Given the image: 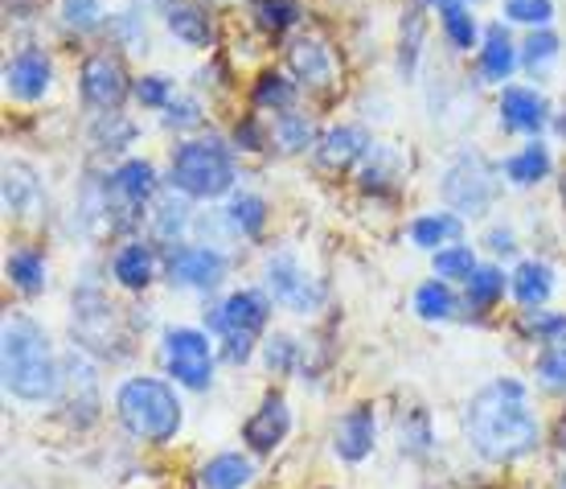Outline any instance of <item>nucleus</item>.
<instances>
[{
    "label": "nucleus",
    "mask_w": 566,
    "mask_h": 489,
    "mask_svg": "<svg viewBox=\"0 0 566 489\" xmlns=\"http://www.w3.org/2000/svg\"><path fill=\"white\" fill-rule=\"evenodd\" d=\"M464 436L484 460L510 465L530 457L542 440V424L525 399V387L517 378H496L472 395L464 412Z\"/></svg>",
    "instance_id": "nucleus-1"
},
{
    "label": "nucleus",
    "mask_w": 566,
    "mask_h": 489,
    "mask_svg": "<svg viewBox=\"0 0 566 489\" xmlns=\"http://www.w3.org/2000/svg\"><path fill=\"white\" fill-rule=\"evenodd\" d=\"M287 66L296 71V79H304L308 86H328L333 83V58L316 38H300L287 45Z\"/></svg>",
    "instance_id": "nucleus-18"
},
{
    "label": "nucleus",
    "mask_w": 566,
    "mask_h": 489,
    "mask_svg": "<svg viewBox=\"0 0 566 489\" xmlns=\"http://www.w3.org/2000/svg\"><path fill=\"white\" fill-rule=\"evenodd\" d=\"M255 17L263 29L283 33L287 25H296L300 21V4L296 0H255Z\"/></svg>",
    "instance_id": "nucleus-32"
},
{
    "label": "nucleus",
    "mask_w": 566,
    "mask_h": 489,
    "mask_svg": "<svg viewBox=\"0 0 566 489\" xmlns=\"http://www.w3.org/2000/svg\"><path fill=\"white\" fill-rule=\"evenodd\" d=\"M230 222L242 230V235H259L263 222H268V201L259 198V194H239V198L230 201Z\"/></svg>",
    "instance_id": "nucleus-29"
},
{
    "label": "nucleus",
    "mask_w": 566,
    "mask_h": 489,
    "mask_svg": "<svg viewBox=\"0 0 566 489\" xmlns=\"http://www.w3.org/2000/svg\"><path fill=\"white\" fill-rule=\"evenodd\" d=\"M551 292H554V272L546 263H538V259H525L522 268L513 272V296H517V304H525L530 313L551 301Z\"/></svg>",
    "instance_id": "nucleus-19"
},
{
    "label": "nucleus",
    "mask_w": 566,
    "mask_h": 489,
    "mask_svg": "<svg viewBox=\"0 0 566 489\" xmlns=\"http://www.w3.org/2000/svg\"><path fill=\"white\" fill-rule=\"evenodd\" d=\"M74 342L95 354H115V342H124V333L115 325V304H107L99 292L74 296Z\"/></svg>",
    "instance_id": "nucleus-8"
},
{
    "label": "nucleus",
    "mask_w": 566,
    "mask_h": 489,
    "mask_svg": "<svg viewBox=\"0 0 566 489\" xmlns=\"http://www.w3.org/2000/svg\"><path fill=\"white\" fill-rule=\"evenodd\" d=\"M275 141H280L283 153H304L312 144V124L296 112H283L280 124H275Z\"/></svg>",
    "instance_id": "nucleus-31"
},
{
    "label": "nucleus",
    "mask_w": 566,
    "mask_h": 489,
    "mask_svg": "<svg viewBox=\"0 0 566 489\" xmlns=\"http://www.w3.org/2000/svg\"><path fill=\"white\" fill-rule=\"evenodd\" d=\"M287 431H292L287 399H283V395H268V399L255 407V416L242 424V440H247L251 452L268 457V452H275V448L287 440Z\"/></svg>",
    "instance_id": "nucleus-11"
},
{
    "label": "nucleus",
    "mask_w": 566,
    "mask_h": 489,
    "mask_svg": "<svg viewBox=\"0 0 566 489\" xmlns=\"http://www.w3.org/2000/svg\"><path fill=\"white\" fill-rule=\"evenodd\" d=\"M239 144H242V148H263V144H259L255 119H247V124H239Z\"/></svg>",
    "instance_id": "nucleus-43"
},
{
    "label": "nucleus",
    "mask_w": 566,
    "mask_h": 489,
    "mask_svg": "<svg viewBox=\"0 0 566 489\" xmlns=\"http://www.w3.org/2000/svg\"><path fill=\"white\" fill-rule=\"evenodd\" d=\"M50 58L38 50V45H25L21 54L4 66V86H9V95L21 103H38L50 91Z\"/></svg>",
    "instance_id": "nucleus-13"
},
{
    "label": "nucleus",
    "mask_w": 566,
    "mask_h": 489,
    "mask_svg": "<svg viewBox=\"0 0 566 489\" xmlns=\"http://www.w3.org/2000/svg\"><path fill=\"white\" fill-rule=\"evenodd\" d=\"M78 83H83V100L91 103V107L112 112V115H115V107L124 103V95H128V74H124V66H119L112 54L86 58Z\"/></svg>",
    "instance_id": "nucleus-10"
},
{
    "label": "nucleus",
    "mask_w": 566,
    "mask_h": 489,
    "mask_svg": "<svg viewBox=\"0 0 566 489\" xmlns=\"http://www.w3.org/2000/svg\"><path fill=\"white\" fill-rule=\"evenodd\" d=\"M169 29L181 38L185 45H193V50H206V45L213 42L210 13H201L198 4H172V9H169Z\"/></svg>",
    "instance_id": "nucleus-24"
},
{
    "label": "nucleus",
    "mask_w": 566,
    "mask_h": 489,
    "mask_svg": "<svg viewBox=\"0 0 566 489\" xmlns=\"http://www.w3.org/2000/svg\"><path fill=\"white\" fill-rule=\"evenodd\" d=\"M443 33H448V42L455 50H472L476 45V21L468 13L464 4H452V9H443Z\"/></svg>",
    "instance_id": "nucleus-33"
},
{
    "label": "nucleus",
    "mask_w": 566,
    "mask_h": 489,
    "mask_svg": "<svg viewBox=\"0 0 566 489\" xmlns=\"http://www.w3.org/2000/svg\"><path fill=\"white\" fill-rule=\"evenodd\" d=\"M4 272H9V280H13L25 296H38L45 288V259L38 256V251H13L9 263H4Z\"/></svg>",
    "instance_id": "nucleus-26"
},
{
    "label": "nucleus",
    "mask_w": 566,
    "mask_h": 489,
    "mask_svg": "<svg viewBox=\"0 0 566 489\" xmlns=\"http://www.w3.org/2000/svg\"><path fill=\"white\" fill-rule=\"evenodd\" d=\"M268 321H271L268 292H255V288L234 292V296L210 316V325L222 333V354H227V362L242 366V362L251 358V354H255L259 333L268 330Z\"/></svg>",
    "instance_id": "nucleus-5"
},
{
    "label": "nucleus",
    "mask_w": 566,
    "mask_h": 489,
    "mask_svg": "<svg viewBox=\"0 0 566 489\" xmlns=\"http://www.w3.org/2000/svg\"><path fill=\"white\" fill-rule=\"evenodd\" d=\"M185 206H172V201H165V206H160V235H177V230L185 227V215H181Z\"/></svg>",
    "instance_id": "nucleus-42"
},
{
    "label": "nucleus",
    "mask_w": 566,
    "mask_h": 489,
    "mask_svg": "<svg viewBox=\"0 0 566 489\" xmlns=\"http://www.w3.org/2000/svg\"><path fill=\"white\" fill-rule=\"evenodd\" d=\"M366 153H369V136L361 128H333V132H325V141L316 144V160L333 173L349 169V165L361 160Z\"/></svg>",
    "instance_id": "nucleus-16"
},
{
    "label": "nucleus",
    "mask_w": 566,
    "mask_h": 489,
    "mask_svg": "<svg viewBox=\"0 0 566 489\" xmlns=\"http://www.w3.org/2000/svg\"><path fill=\"white\" fill-rule=\"evenodd\" d=\"M505 17L525 25H546L554 17V0H505Z\"/></svg>",
    "instance_id": "nucleus-37"
},
{
    "label": "nucleus",
    "mask_w": 566,
    "mask_h": 489,
    "mask_svg": "<svg viewBox=\"0 0 566 489\" xmlns=\"http://www.w3.org/2000/svg\"><path fill=\"white\" fill-rule=\"evenodd\" d=\"M505 296V272L501 268H476L468 280V304L472 309H493Z\"/></svg>",
    "instance_id": "nucleus-28"
},
{
    "label": "nucleus",
    "mask_w": 566,
    "mask_h": 489,
    "mask_svg": "<svg viewBox=\"0 0 566 489\" xmlns=\"http://www.w3.org/2000/svg\"><path fill=\"white\" fill-rule=\"evenodd\" d=\"M443 201L460 210V215H472L481 218L489 215V206L496 201V189H501V177L481 153H464V157H455L443 173Z\"/></svg>",
    "instance_id": "nucleus-6"
},
{
    "label": "nucleus",
    "mask_w": 566,
    "mask_h": 489,
    "mask_svg": "<svg viewBox=\"0 0 566 489\" xmlns=\"http://www.w3.org/2000/svg\"><path fill=\"white\" fill-rule=\"evenodd\" d=\"M255 481V465L242 452H218L201 465V489H247Z\"/></svg>",
    "instance_id": "nucleus-17"
},
{
    "label": "nucleus",
    "mask_w": 566,
    "mask_h": 489,
    "mask_svg": "<svg viewBox=\"0 0 566 489\" xmlns=\"http://www.w3.org/2000/svg\"><path fill=\"white\" fill-rule=\"evenodd\" d=\"M472 272H476V256L468 247L455 243L436 251V275H443V280H472Z\"/></svg>",
    "instance_id": "nucleus-30"
},
{
    "label": "nucleus",
    "mask_w": 566,
    "mask_h": 489,
    "mask_svg": "<svg viewBox=\"0 0 566 489\" xmlns=\"http://www.w3.org/2000/svg\"><path fill=\"white\" fill-rule=\"evenodd\" d=\"M551 173V153H546V144H530L522 148L517 157L505 160V177H510L513 186H534Z\"/></svg>",
    "instance_id": "nucleus-25"
},
{
    "label": "nucleus",
    "mask_w": 566,
    "mask_h": 489,
    "mask_svg": "<svg viewBox=\"0 0 566 489\" xmlns=\"http://www.w3.org/2000/svg\"><path fill=\"white\" fill-rule=\"evenodd\" d=\"M558 489H566V469H563V477H558Z\"/></svg>",
    "instance_id": "nucleus-46"
},
{
    "label": "nucleus",
    "mask_w": 566,
    "mask_h": 489,
    "mask_svg": "<svg viewBox=\"0 0 566 489\" xmlns=\"http://www.w3.org/2000/svg\"><path fill=\"white\" fill-rule=\"evenodd\" d=\"M427 4H439V9H452V4H460V0H427Z\"/></svg>",
    "instance_id": "nucleus-45"
},
{
    "label": "nucleus",
    "mask_w": 566,
    "mask_h": 489,
    "mask_svg": "<svg viewBox=\"0 0 566 489\" xmlns=\"http://www.w3.org/2000/svg\"><path fill=\"white\" fill-rule=\"evenodd\" d=\"M558 54V38H554L551 29H534V33H530V42H525V66H530V71H538V66H546V62H551V58Z\"/></svg>",
    "instance_id": "nucleus-40"
},
{
    "label": "nucleus",
    "mask_w": 566,
    "mask_h": 489,
    "mask_svg": "<svg viewBox=\"0 0 566 489\" xmlns=\"http://www.w3.org/2000/svg\"><path fill=\"white\" fill-rule=\"evenodd\" d=\"M296 354H300V345H296V337H287V333H275L268 342V350H263V358H268V366L275 374L292 371V366H296Z\"/></svg>",
    "instance_id": "nucleus-38"
},
{
    "label": "nucleus",
    "mask_w": 566,
    "mask_h": 489,
    "mask_svg": "<svg viewBox=\"0 0 566 489\" xmlns=\"http://www.w3.org/2000/svg\"><path fill=\"white\" fill-rule=\"evenodd\" d=\"M513 66H517V54H513V42H510V33H505V25H489L484 29V45H481L484 79L501 83V79L513 74Z\"/></svg>",
    "instance_id": "nucleus-22"
},
{
    "label": "nucleus",
    "mask_w": 566,
    "mask_h": 489,
    "mask_svg": "<svg viewBox=\"0 0 566 489\" xmlns=\"http://www.w3.org/2000/svg\"><path fill=\"white\" fill-rule=\"evenodd\" d=\"M419 42H423V13H419V9H411L407 25H402V58H398L402 74L415 71V58H419Z\"/></svg>",
    "instance_id": "nucleus-39"
},
{
    "label": "nucleus",
    "mask_w": 566,
    "mask_h": 489,
    "mask_svg": "<svg viewBox=\"0 0 566 489\" xmlns=\"http://www.w3.org/2000/svg\"><path fill=\"white\" fill-rule=\"evenodd\" d=\"M4 391L21 403L62 395V366L45 330L25 313L4 316Z\"/></svg>",
    "instance_id": "nucleus-2"
},
{
    "label": "nucleus",
    "mask_w": 566,
    "mask_h": 489,
    "mask_svg": "<svg viewBox=\"0 0 566 489\" xmlns=\"http://www.w3.org/2000/svg\"><path fill=\"white\" fill-rule=\"evenodd\" d=\"M115 416L136 440L169 445L181 428V399L160 378H128L115 391Z\"/></svg>",
    "instance_id": "nucleus-3"
},
{
    "label": "nucleus",
    "mask_w": 566,
    "mask_h": 489,
    "mask_svg": "<svg viewBox=\"0 0 566 489\" xmlns=\"http://www.w3.org/2000/svg\"><path fill=\"white\" fill-rule=\"evenodd\" d=\"M292 100H296V91H292L287 79H280V74H263V79H259V86H255L259 107H280V112H287Z\"/></svg>",
    "instance_id": "nucleus-35"
},
{
    "label": "nucleus",
    "mask_w": 566,
    "mask_h": 489,
    "mask_svg": "<svg viewBox=\"0 0 566 489\" xmlns=\"http://www.w3.org/2000/svg\"><path fill=\"white\" fill-rule=\"evenodd\" d=\"M112 189L128 206H144V201L156 194V173L148 160H124L119 169L112 173Z\"/></svg>",
    "instance_id": "nucleus-21"
},
{
    "label": "nucleus",
    "mask_w": 566,
    "mask_h": 489,
    "mask_svg": "<svg viewBox=\"0 0 566 489\" xmlns=\"http://www.w3.org/2000/svg\"><path fill=\"white\" fill-rule=\"evenodd\" d=\"M169 95H172V86L165 74H148V79L136 83V100H140L144 107H169Z\"/></svg>",
    "instance_id": "nucleus-41"
},
{
    "label": "nucleus",
    "mask_w": 566,
    "mask_h": 489,
    "mask_svg": "<svg viewBox=\"0 0 566 489\" xmlns=\"http://www.w3.org/2000/svg\"><path fill=\"white\" fill-rule=\"evenodd\" d=\"M489 243H493V251H513V235L510 230H493Z\"/></svg>",
    "instance_id": "nucleus-44"
},
{
    "label": "nucleus",
    "mask_w": 566,
    "mask_h": 489,
    "mask_svg": "<svg viewBox=\"0 0 566 489\" xmlns=\"http://www.w3.org/2000/svg\"><path fill=\"white\" fill-rule=\"evenodd\" d=\"M268 288H271V296L280 304H287L292 313H316V309H321V296H325L321 284L300 268V259L287 256V251L268 263Z\"/></svg>",
    "instance_id": "nucleus-9"
},
{
    "label": "nucleus",
    "mask_w": 566,
    "mask_h": 489,
    "mask_svg": "<svg viewBox=\"0 0 566 489\" xmlns=\"http://www.w3.org/2000/svg\"><path fill=\"white\" fill-rule=\"evenodd\" d=\"M538 374L546 387H558L566 391V342L558 345H546L538 354Z\"/></svg>",
    "instance_id": "nucleus-36"
},
{
    "label": "nucleus",
    "mask_w": 566,
    "mask_h": 489,
    "mask_svg": "<svg viewBox=\"0 0 566 489\" xmlns=\"http://www.w3.org/2000/svg\"><path fill=\"white\" fill-rule=\"evenodd\" d=\"M464 239V218L460 215H423L411 222V243L423 251H439V243L455 247Z\"/></svg>",
    "instance_id": "nucleus-20"
},
{
    "label": "nucleus",
    "mask_w": 566,
    "mask_h": 489,
    "mask_svg": "<svg viewBox=\"0 0 566 489\" xmlns=\"http://www.w3.org/2000/svg\"><path fill=\"white\" fill-rule=\"evenodd\" d=\"M501 119L513 132H542L546 128V100L530 86H505L501 95Z\"/></svg>",
    "instance_id": "nucleus-15"
},
{
    "label": "nucleus",
    "mask_w": 566,
    "mask_h": 489,
    "mask_svg": "<svg viewBox=\"0 0 566 489\" xmlns=\"http://www.w3.org/2000/svg\"><path fill=\"white\" fill-rule=\"evenodd\" d=\"M374 436H378V419H374V407H369V403H357V407H349V412L340 416L333 448H337L340 460L357 465V460H366L369 452H374Z\"/></svg>",
    "instance_id": "nucleus-14"
},
{
    "label": "nucleus",
    "mask_w": 566,
    "mask_h": 489,
    "mask_svg": "<svg viewBox=\"0 0 566 489\" xmlns=\"http://www.w3.org/2000/svg\"><path fill=\"white\" fill-rule=\"evenodd\" d=\"M165 366L189 391H206L213 383V350L206 333L198 330H169L165 333Z\"/></svg>",
    "instance_id": "nucleus-7"
},
{
    "label": "nucleus",
    "mask_w": 566,
    "mask_h": 489,
    "mask_svg": "<svg viewBox=\"0 0 566 489\" xmlns=\"http://www.w3.org/2000/svg\"><path fill=\"white\" fill-rule=\"evenodd\" d=\"M112 272L124 288L140 292V288H148V280H153V251H148L144 243L119 247L112 259Z\"/></svg>",
    "instance_id": "nucleus-23"
},
{
    "label": "nucleus",
    "mask_w": 566,
    "mask_h": 489,
    "mask_svg": "<svg viewBox=\"0 0 566 489\" xmlns=\"http://www.w3.org/2000/svg\"><path fill=\"white\" fill-rule=\"evenodd\" d=\"M227 275V259L222 251L210 247H177L169 251V280L181 288H218Z\"/></svg>",
    "instance_id": "nucleus-12"
},
{
    "label": "nucleus",
    "mask_w": 566,
    "mask_h": 489,
    "mask_svg": "<svg viewBox=\"0 0 566 489\" xmlns=\"http://www.w3.org/2000/svg\"><path fill=\"white\" fill-rule=\"evenodd\" d=\"M415 313L423 316V321H448V316L455 313L452 288L443 284V280H427V284H419V292H415Z\"/></svg>",
    "instance_id": "nucleus-27"
},
{
    "label": "nucleus",
    "mask_w": 566,
    "mask_h": 489,
    "mask_svg": "<svg viewBox=\"0 0 566 489\" xmlns=\"http://www.w3.org/2000/svg\"><path fill=\"white\" fill-rule=\"evenodd\" d=\"M172 189L185 198H222L234 186V160L222 141H189L172 153Z\"/></svg>",
    "instance_id": "nucleus-4"
},
{
    "label": "nucleus",
    "mask_w": 566,
    "mask_h": 489,
    "mask_svg": "<svg viewBox=\"0 0 566 489\" xmlns=\"http://www.w3.org/2000/svg\"><path fill=\"white\" fill-rule=\"evenodd\" d=\"M107 13H112V9H107L103 0H66V4H62V21L71 29H99Z\"/></svg>",
    "instance_id": "nucleus-34"
}]
</instances>
